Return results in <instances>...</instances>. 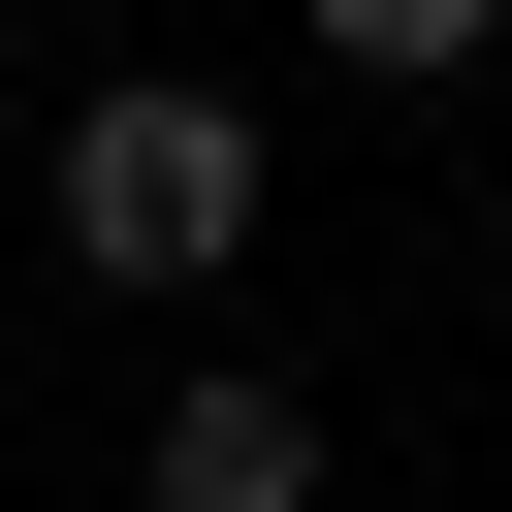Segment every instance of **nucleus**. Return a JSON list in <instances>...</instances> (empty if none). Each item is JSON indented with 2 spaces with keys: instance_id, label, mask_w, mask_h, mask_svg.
<instances>
[{
  "instance_id": "nucleus-1",
  "label": "nucleus",
  "mask_w": 512,
  "mask_h": 512,
  "mask_svg": "<svg viewBox=\"0 0 512 512\" xmlns=\"http://www.w3.org/2000/svg\"><path fill=\"white\" fill-rule=\"evenodd\" d=\"M64 256H96V288H224V256H256V96H224V64L64 96Z\"/></svg>"
},
{
  "instance_id": "nucleus-2",
  "label": "nucleus",
  "mask_w": 512,
  "mask_h": 512,
  "mask_svg": "<svg viewBox=\"0 0 512 512\" xmlns=\"http://www.w3.org/2000/svg\"><path fill=\"white\" fill-rule=\"evenodd\" d=\"M128 512H320V416H288L256 352H192V384H160V480H128Z\"/></svg>"
},
{
  "instance_id": "nucleus-3",
  "label": "nucleus",
  "mask_w": 512,
  "mask_h": 512,
  "mask_svg": "<svg viewBox=\"0 0 512 512\" xmlns=\"http://www.w3.org/2000/svg\"><path fill=\"white\" fill-rule=\"evenodd\" d=\"M288 32H320V64H384V96H448V64L512 32V0H288Z\"/></svg>"
}]
</instances>
